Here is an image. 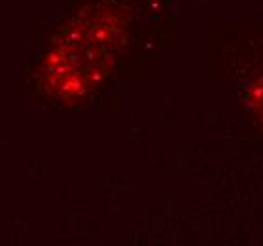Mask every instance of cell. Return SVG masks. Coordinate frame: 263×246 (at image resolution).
I'll list each match as a JSON object with an SVG mask.
<instances>
[{"label": "cell", "instance_id": "cell-1", "mask_svg": "<svg viewBox=\"0 0 263 246\" xmlns=\"http://www.w3.org/2000/svg\"><path fill=\"white\" fill-rule=\"evenodd\" d=\"M254 106H256V116L263 121V80L256 84V99H254Z\"/></svg>", "mask_w": 263, "mask_h": 246}]
</instances>
